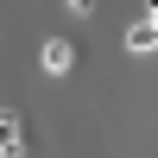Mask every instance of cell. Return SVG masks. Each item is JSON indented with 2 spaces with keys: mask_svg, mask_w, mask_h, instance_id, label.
Wrapping results in <instances>:
<instances>
[{
  "mask_svg": "<svg viewBox=\"0 0 158 158\" xmlns=\"http://www.w3.org/2000/svg\"><path fill=\"white\" fill-rule=\"evenodd\" d=\"M0 158H25V127H19V114H0Z\"/></svg>",
  "mask_w": 158,
  "mask_h": 158,
  "instance_id": "obj_2",
  "label": "cell"
},
{
  "mask_svg": "<svg viewBox=\"0 0 158 158\" xmlns=\"http://www.w3.org/2000/svg\"><path fill=\"white\" fill-rule=\"evenodd\" d=\"M38 63H44L51 76H70V70H76V44H70V38H44V51H38Z\"/></svg>",
  "mask_w": 158,
  "mask_h": 158,
  "instance_id": "obj_1",
  "label": "cell"
},
{
  "mask_svg": "<svg viewBox=\"0 0 158 158\" xmlns=\"http://www.w3.org/2000/svg\"><path fill=\"white\" fill-rule=\"evenodd\" d=\"M127 51H133V57H146V51H158V25L133 19V25H127Z\"/></svg>",
  "mask_w": 158,
  "mask_h": 158,
  "instance_id": "obj_3",
  "label": "cell"
},
{
  "mask_svg": "<svg viewBox=\"0 0 158 158\" xmlns=\"http://www.w3.org/2000/svg\"><path fill=\"white\" fill-rule=\"evenodd\" d=\"M63 6H70L76 19H89V13H95V0H63Z\"/></svg>",
  "mask_w": 158,
  "mask_h": 158,
  "instance_id": "obj_4",
  "label": "cell"
}]
</instances>
